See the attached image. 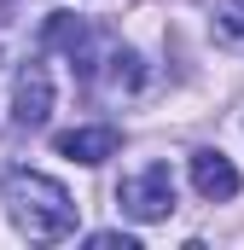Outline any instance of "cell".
<instances>
[{
  "mask_svg": "<svg viewBox=\"0 0 244 250\" xmlns=\"http://www.w3.org/2000/svg\"><path fill=\"white\" fill-rule=\"evenodd\" d=\"M0 204H6L12 227L35 245H59V239L76 233V198L41 169H12L6 187H0Z\"/></svg>",
  "mask_w": 244,
  "mask_h": 250,
  "instance_id": "obj_1",
  "label": "cell"
},
{
  "mask_svg": "<svg viewBox=\"0 0 244 250\" xmlns=\"http://www.w3.org/2000/svg\"><path fill=\"white\" fill-rule=\"evenodd\" d=\"M122 215H134V221H169L175 215V169L169 163H145L140 175H128L117 192Z\"/></svg>",
  "mask_w": 244,
  "mask_h": 250,
  "instance_id": "obj_2",
  "label": "cell"
},
{
  "mask_svg": "<svg viewBox=\"0 0 244 250\" xmlns=\"http://www.w3.org/2000/svg\"><path fill=\"white\" fill-rule=\"evenodd\" d=\"M47 117H53V76H47V64H23L12 82V123L41 128Z\"/></svg>",
  "mask_w": 244,
  "mask_h": 250,
  "instance_id": "obj_3",
  "label": "cell"
},
{
  "mask_svg": "<svg viewBox=\"0 0 244 250\" xmlns=\"http://www.w3.org/2000/svg\"><path fill=\"white\" fill-rule=\"evenodd\" d=\"M41 41L47 47H59L70 70H81L87 82H93V59H99V41H93V29L81 23V18H70V12H53L47 18V29H41Z\"/></svg>",
  "mask_w": 244,
  "mask_h": 250,
  "instance_id": "obj_4",
  "label": "cell"
},
{
  "mask_svg": "<svg viewBox=\"0 0 244 250\" xmlns=\"http://www.w3.org/2000/svg\"><path fill=\"white\" fill-rule=\"evenodd\" d=\"M239 169H233V157L227 151H215V146H203V151H192V192L198 198H209V204H227V198H239Z\"/></svg>",
  "mask_w": 244,
  "mask_h": 250,
  "instance_id": "obj_5",
  "label": "cell"
},
{
  "mask_svg": "<svg viewBox=\"0 0 244 250\" xmlns=\"http://www.w3.org/2000/svg\"><path fill=\"white\" fill-rule=\"evenodd\" d=\"M122 151V134L111 123H87V128H64L59 134V157H70V163H105V157H117Z\"/></svg>",
  "mask_w": 244,
  "mask_h": 250,
  "instance_id": "obj_6",
  "label": "cell"
},
{
  "mask_svg": "<svg viewBox=\"0 0 244 250\" xmlns=\"http://www.w3.org/2000/svg\"><path fill=\"white\" fill-rule=\"evenodd\" d=\"M93 82L105 87V99H134L145 87V59L134 47H117V53H105V64L93 70Z\"/></svg>",
  "mask_w": 244,
  "mask_h": 250,
  "instance_id": "obj_7",
  "label": "cell"
},
{
  "mask_svg": "<svg viewBox=\"0 0 244 250\" xmlns=\"http://www.w3.org/2000/svg\"><path fill=\"white\" fill-rule=\"evenodd\" d=\"M215 41L244 47V0H221L215 6Z\"/></svg>",
  "mask_w": 244,
  "mask_h": 250,
  "instance_id": "obj_8",
  "label": "cell"
},
{
  "mask_svg": "<svg viewBox=\"0 0 244 250\" xmlns=\"http://www.w3.org/2000/svg\"><path fill=\"white\" fill-rule=\"evenodd\" d=\"M87 245H93V250H140L134 233H87Z\"/></svg>",
  "mask_w": 244,
  "mask_h": 250,
  "instance_id": "obj_9",
  "label": "cell"
}]
</instances>
